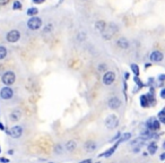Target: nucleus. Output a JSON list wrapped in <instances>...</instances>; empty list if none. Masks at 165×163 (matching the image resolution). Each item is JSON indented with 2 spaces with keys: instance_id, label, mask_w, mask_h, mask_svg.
Here are the masks:
<instances>
[{
  "instance_id": "1",
  "label": "nucleus",
  "mask_w": 165,
  "mask_h": 163,
  "mask_svg": "<svg viewBox=\"0 0 165 163\" xmlns=\"http://www.w3.org/2000/svg\"><path fill=\"white\" fill-rule=\"evenodd\" d=\"M2 83L5 84L6 86H9V85H13L14 83H15V80H16V76H15V74L13 73V71H6L4 75H2Z\"/></svg>"
},
{
  "instance_id": "2",
  "label": "nucleus",
  "mask_w": 165,
  "mask_h": 163,
  "mask_svg": "<svg viewBox=\"0 0 165 163\" xmlns=\"http://www.w3.org/2000/svg\"><path fill=\"white\" fill-rule=\"evenodd\" d=\"M27 26H28V28H31V30H39L41 26H42V19L39 17H32L28 19V22H27Z\"/></svg>"
},
{
  "instance_id": "3",
  "label": "nucleus",
  "mask_w": 165,
  "mask_h": 163,
  "mask_svg": "<svg viewBox=\"0 0 165 163\" xmlns=\"http://www.w3.org/2000/svg\"><path fill=\"white\" fill-rule=\"evenodd\" d=\"M118 123H119V120H118V118H117L115 114L109 116V117L106 118V120H105V126H106L109 129L115 128V127L118 126Z\"/></svg>"
},
{
  "instance_id": "4",
  "label": "nucleus",
  "mask_w": 165,
  "mask_h": 163,
  "mask_svg": "<svg viewBox=\"0 0 165 163\" xmlns=\"http://www.w3.org/2000/svg\"><path fill=\"white\" fill-rule=\"evenodd\" d=\"M22 135H23V127L22 126H18V125L17 126H14V127H11L10 130H9V136L11 138L17 139Z\"/></svg>"
},
{
  "instance_id": "5",
  "label": "nucleus",
  "mask_w": 165,
  "mask_h": 163,
  "mask_svg": "<svg viewBox=\"0 0 165 163\" xmlns=\"http://www.w3.org/2000/svg\"><path fill=\"white\" fill-rule=\"evenodd\" d=\"M146 127L148 129H152V130H158L161 128V122L157 120L156 118H150L146 121Z\"/></svg>"
},
{
  "instance_id": "6",
  "label": "nucleus",
  "mask_w": 165,
  "mask_h": 163,
  "mask_svg": "<svg viewBox=\"0 0 165 163\" xmlns=\"http://www.w3.org/2000/svg\"><path fill=\"white\" fill-rule=\"evenodd\" d=\"M115 80V74L113 71H105L103 76V84L104 85H111Z\"/></svg>"
},
{
  "instance_id": "7",
  "label": "nucleus",
  "mask_w": 165,
  "mask_h": 163,
  "mask_svg": "<svg viewBox=\"0 0 165 163\" xmlns=\"http://www.w3.org/2000/svg\"><path fill=\"white\" fill-rule=\"evenodd\" d=\"M13 95H14V91H13L10 87H8V86L1 88V91H0V96H1V99H4V100H9V99H11Z\"/></svg>"
},
{
  "instance_id": "8",
  "label": "nucleus",
  "mask_w": 165,
  "mask_h": 163,
  "mask_svg": "<svg viewBox=\"0 0 165 163\" xmlns=\"http://www.w3.org/2000/svg\"><path fill=\"white\" fill-rule=\"evenodd\" d=\"M19 37H20V33L16 30H11L7 34V41L10 43H15L19 40Z\"/></svg>"
},
{
  "instance_id": "9",
  "label": "nucleus",
  "mask_w": 165,
  "mask_h": 163,
  "mask_svg": "<svg viewBox=\"0 0 165 163\" xmlns=\"http://www.w3.org/2000/svg\"><path fill=\"white\" fill-rule=\"evenodd\" d=\"M109 108L110 109H113V110H115V109H118L120 105H121V101L118 99V97H111L110 100H109Z\"/></svg>"
},
{
  "instance_id": "10",
  "label": "nucleus",
  "mask_w": 165,
  "mask_h": 163,
  "mask_svg": "<svg viewBox=\"0 0 165 163\" xmlns=\"http://www.w3.org/2000/svg\"><path fill=\"white\" fill-rule=\"evenodd\" d=\"M150 60L153 62H159L163 60V53L161 51H153L150 54Z\"/></svg>"
},
{
  "instance_id": "11",
  "label": "nucleus",
  "mask_w": 165,
  "mask_h": 163,
  "mask_svg": "<svg viewBox=\"0 0 165 163\" xmlns=\"http://www.w3.org/2000/svg\"><path fill=\"white\" fill-rule=\"evenodd\" d=\"M20 117H22V113H20V111H19L18 109H15L14 111H11V113L9 114V120L16 122V121H18L19 119H20Z\"/></svg>"
},
{
  "instance_id": "12",
  "label": "nucleus",
  "mask_w": 165,
  "mask_h": 163,
  "mask_svg": "<svg viewBox=\"0 0 165 163\" xmlns=\"http://www.w3.org/2000/svg\"><path fill=\"white\" fill-rule=\"evenodd\" d=\"M117 44H118V47L121 48V49H127V48H129V41H128L126 37H120V39L117 41Z\"/></svg>"
},
{
  "instance_id": "13",
  "label": "nucleus",
  "mask_w": 165,
  "mask_h": 163,
  "mask_svg": "<svg viewBox=\"0 0 165 163\" xmlns=\"http://www.w3.org/2000/svg\"><path fill=\"white\" fill-rule=\"evenodd\" d=\"M84 147H85V150H86L87 152H93V151H95L97 146H96L95 142H93V140H88L86 144L84 145Z\"/></svg>"
},
{
  "instance_id": "14",
  "label": "nucleus",
  "mask_w": 165,
  "mask_h": 163,
  "mask_svg": "<svg viewBox=\"0 0 165 163\" xmlns=\"http://www.w3.org/2000/svg\"><path fill=\"white\" fill-rule=\"evenodd\" d=\"M119 144H120V143H119V142H117V143H115V144L112 146V148L107 150V151H106L105 153H103V154L100 155V156H105V157H109V156H111V155L113 154V152H114V151L117 150V147H118V145H119Z\"/></svg>"
},
{
  "instance_id": "15",
  "label": "nucleus",
  "mask_w": 165,
  "mask_h": 163,
  "mask_svg": "<svg viewBox=\"0 0 165 163\" xmlns=\"http://www.w3.org/2000/svg\"><path fill=\"white\" fill-rule=\"evenodd\" d=\"M76 147H77V143H76L75 140H69V142H67V144H66V150L69 151V152L75 151Z\"/></svg>"
},
{
  "instance_id": "16",
  "label": "nucleus",
  "mask_w": 165,
  "mask_h": 163,
  "mask_svg": "<svg viewBox=\"0 0 165 163\" xmlns=\"http://www.w3.org/2000/svg\"><path fill=\"white\" fill-rule=\"evenodd\" d=\"M157 148H158V147H157V144L156 143H154V142L150 143V144L147 146V151L149 154H155L157 151Z\"/></svg>"
},
{
  "instance_id": "17",
  "label": "nucleus",
  "mask_w": 165,
  "mask_h": 163,
  "mask_svg": "<svg viewBox=\"0 0 165 163\" xmlns=\"http://www.w3.org/2000/svg\"><path fill=\"white\" fill-rule=\"evenodd\" d=\"M95 27L98 30V31L103 32V31L105 30V22H103V20H98V22H96Z\"/></svg>"
},
{
  "instance_id": "18",
  "label": "nucleus",
  "mask_w": 165,
  "mask_h": 163,
  "mask_svg": "<svg viewBox=\"0 0 165 163\" xmlns=\"http://www.w3.org/2000/svg\"><path fill=\"white\" fill-rule=\"evenodd\" d=\"M7 56V49L5 47H0V60H2Z\"/></svg>"
},
{
  "instance_id": "19",
  "label": "nucleus",
  "mask_w": 165,
  "mask_h": 163,
  "mask_svg": "<svg viewBox=\"0 0 165 163\" xmlns=\"http://www.w3.org/2000/svg\"><path fill=\"white\" fill-rule=\"evenodd\" d=\"M130 137H131V134L130 133H126L122 137H120V139L118 140L119 143H122V142H126V140H128V139H130Z\"/></svg>"
},
{
  "instance_id": "20",
  "label": "nucleus",
  "mask_w": 165,
  "mask_h": 163,
  "mask_svg": "<svg viewBox=\"0 0 165 163\" xmlns=\"http://www.w3.org/2000/svg\"><path fill=\"white\" fill-rule=\"evenodd\" d=\"M158 121L162 122V123H164L165 122V110L159 111V113H158Z\"/></svg>"
},
{
  "instance_id": "21",
  "label": "nucleus",
  "mask_w": 165,
  "mask_h": 163,
  "mask_svg": "<svg viewBox=\"0 0 165 163\" xmlns=\"http://www.w3.org/2000/svg\"><path fill=\"white\" fill-rule=\"evenodd\" d=\"M37 13H39V9H36V8H29L27 10V15H28V16H35Z\"/></svg>"
},
{
  "instance_id": "22",
  "label": "nucleus",
  "mask_w": 165,
  "mask_h": 163,
  "mask_svg": "<svg viewBox=\"0 0 165 163\" xmlns=\"http://www.w3.org/2000/svg\"><path fill=\"white\" fill-rule=\"evenodd\" d=\"M131 69H132V71H133V74L136 75V76H138L139 75V67L137 65H135V64H132L131 65Z\"/></svg>"
},
{
  "instance_id": "23",
  "label": "nucleus",
  "mask_w": 165,
  "mask_h": 163,
  "mask_svg": "<svg viewBox=\"0 0 165 163\" xmlns=\"http://www.w3.org/2000/svg\"><path fill=\"white\" fill-rule=\"evenodd\" d=\"M13 8L15 9V10L22 9V4H20L19 1H15V2H14V6H13Z\"/></svg>"
},
{
  "instance_id": "24",
  "label": "nucleus",
  "mask_w": 165,
  "mask_h": 163,
  "mask_svg": "<svg viewBox=\"0 0 165 163\" xmlns=\"http://www.w3.org/2000/svg\"><path fill=\"white\" fill-rule=\"evenodd\" d=\"M105 70H106V66H105L104 64H102V65L98 66V71H100V73H103Z\"/></svg>"
},
{
  "instance_id": "25",
  "label": "nucleus",
  "mask_w": 165,
  "mask_h": 163,
  "mask_svg": "<svg viewBox=\"0 0 165 163\" xmlns=\"http://www.w3.org/2000/svg\"><path fill=\"white\" fill-rule=\"evenodd\" d=\"M45 27H46V28L44 30V33H46V32H50V31L52 30V24H49V25H46Z\"/></svg>"
},
{
  "instance_id": "26",
  "label": "nucleus",
  "mask_w": 165,
  "mask_h": 163,
  "mask_svg": "<svg viewBox=\"0 0 165 163\" xmlns=\"http://www.w3.org/2000/svg\"><path fill=\"white\" fill-rule=\"evenodd\" d=\"M135 82H136L137 84H139V86H140V87H143V84H141V80H140L139 78H137V76L135 77Z\"/></svg>"
},
{
  "instance_id": "27",
  "label": "nucleus",
  "mask_w": 165,
  "mask_h": 163,
  "mask_svg": "<svg viewBox=\"0 0 165 163\" xmlns=\"http://www.w3.org/2000/svg\"><path fill=\"white\" fill-rule=\"evenodd\" d=\"M9 2V0H0V6H4V5H7Z\"/></svg>"
},
{
  "instance_id": "28",
  "label": "nucleus",
  "mask_w": 165,
  "mask_h": 163,
  "mask_svg": "<svg viewBox=\"0 0 165 163\" xmlns=\"http://www.w3.org/2000/svg\"><path fill=\"white\" fill-rule=\"evenodd\" d=\"M0 162H2V163H9V160H8V159H5V157H1V159H0Z\"/></svg>"
},
{
  "instance_id": "29",
  "label": "nucleus",
  "mask_w": 165,
  "mask_h": 163,
  "mask_svg": "<svg viewBox=\"0 0 165 163\" xmlns=\"http://www.w3.org/2000/svg\"><path fill=\"white\" fill-rule=\"evenodd\" d=\"M161 97H162V99H164V97H165V90H164V88L161 91Z\"/></svg>"
},
{
  "instance_id": "30",
  "label": "nucleus",
  "mask_w": 165,
  "mask_h": 163,
  "mask_svg": "<svg viewBox=\"0 0 165 163\" xmlns=\"http://www.w3.org/2000/svg\"><path fill=\"white\" fill-rule=\"evenodd\" d=\"M79 163H92V160H84V161H81Z\"/></svg>"
},
{
  "instance_id": "31",
  "label": "nucleus",
  "mask_w": 165,
  "mask_h": 163,
  "mask_svg": "<svg viewBox=\"0 0 165 163\" xmlns=\"http://www.w3.org/2000/svg\"><path fill=\"white\" fill-rule=\"evenodd\" d=\"M35 4H42V2H44V0H34Z\"/></svg>"
},
{
  "instance_id": "32",
  "label": "nucleus",
  "mask_w": 165,
  "mask_h": 163,
  "mask_svg": "<svg viewBox=\"0 0 165 163\" xmlns=\"http://www.w3.org/2000/svg\"><path fill=\"white\" fill-rule=\"evenodd\" d=\"M158 78H159V80H161V82H163V80H164V78H165V76H164V75H161V76H159Z\"/></svg>"
},
{
  "instance_id": "33",
  "label": "nucleus",
  "mask_w": 165,
  "mask_h": 163,
  "mask_svg": "<svg viewBox=\"0 0 165 163\" xmlns=\"http://www.w3.org/2000/svg\"><path fill=\"white\" fill-rule=\"evenodd\" d=\"M0 129H1V130H5V126H4L2 123H0Z\"/></svg>"
},
{
  "instance_id": "34",
  "label": "nucleus",
  "mask_w": 165,
  "mask_h": 163,
  "mask_svg": "<svg viewBox=\"0 0 165 163\" xmlns=\"http://www.w3.org/2000/svg\"><path fill=\"white\" fill-rule=\"evenodd\" d=\"M164 157H165V155H164V153H163V154L161 155V160H162V161H163V160H164Z\"/></svg>"
},
{
  "instance_id": "35",
  "label": "nucleus",
  "mask_w": 165,
  "mask_h": 163,
  "mask_svg": "<svg viewBox=\"0 0 165 163\" xmlns=\"http://www.w3.org/2000/svg\"><path fill=\"white\" fill-rule=\"evenodd\" d=\"M124 77H126V79H128V78H129V74H128V73H127V74H126V75H124Z\"/></svg>"
},
{
  "instance_id": "36",
  "label": "nucleus",
  "mask_w": 165,
  "mask_h": 163,
  "mask_svg": "<svg viewBox=\"0 0 165 163\" xmlns=\"http://www.w3.org/2000/svg\"><path fill=\"white\" fill-rule=\"evenodd\" d=\"M60 1H62V0H60Z\"/></svg>"
}]
</instances>
